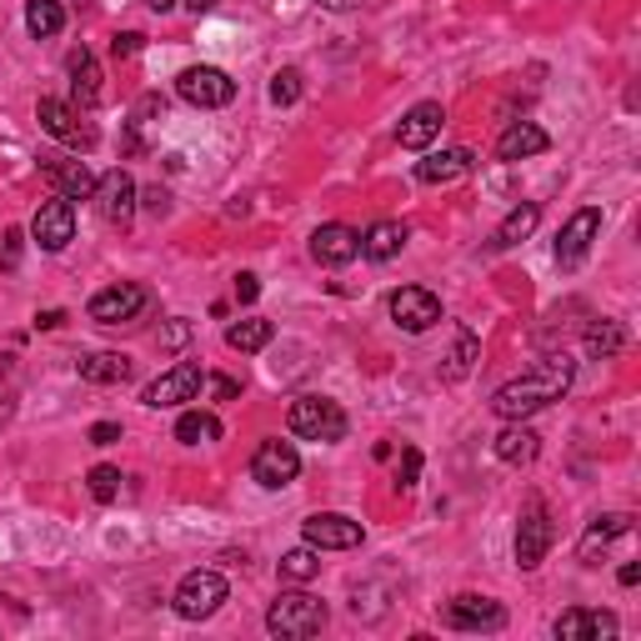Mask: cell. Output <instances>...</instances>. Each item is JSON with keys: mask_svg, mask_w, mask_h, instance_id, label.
I'll return each instance as SVG.
<instances>
[{"mask_svg": "<svg viewBox=\"0 0 641 641\" xmlns=\"http://www.w3.org/2000/svg\"><path fill=\"white\" fill-rule=\"evenodd\" d=\"M441 126H446L441 101H416L401 116V126H396V141H401L406 151H426V145L441 136Z\"/></svg>", "mask_w": 641, "mask_h": 641, "instance_id": "17", "label": "cell"}, {"mask_svg": "<svg viewBox=\"0 0 641 641\" xmlns=\"http://www.w3.org/2000/svg\"><path fill=\"white\" fill-rule=\"evenodd\" d=\"M302 91H306V86H302V70H296V66H286V70H275V76H271V101L275 105H296V101H302Z\"/></svg>", "mask_w": 641, "mask_h": 641, "instance_id": "35", "label": "cell"}, {"mask_svg": "<svg viewBox=\"0 0 641 641\" xmlns=\"http://www.w3.org/2000/svg\"><path fill=\"white\" fill-rule=\"evenodd\" d=\"M145 5H151V11H170V5H176V0H145Z\"/></svg>", "mask_w": 641, "mask_h": 641, "instance_id": "49", "label": "cell"}, {"mask_svg": "<svg viewBox=\"0 0 641 641\" xmlns=\"http://www.w3.org/2000/svg\"><path fill=\"white\" fill-rule=\"evenodd\" d=\"M66 70H70V91H76V105H101V66H95V55L80 46V51H70V61H66Z\"/></svg>", "mask_w": 641, "mask_h": 641, "instance_id": "25", "label": "cell"}, {"mask_svg": "<svg viewBox=\"0 0 641 641\" xmlns=\"http://www.w3.org/2000/svg\"><path fill=\"white\" fill-rule=\"evenodd\" d=\"M61 321H66V311H40V316H36V326H40V331H55Z\"/></svg>", "mask_w": 641, "mask_h": 641, "instance_id": "44", "label": "cell"}, {"mask_svg": "<svg viewBox=\"0 0 641 641\" xmlns=\"http://www.w3.org/2000/svg\"><path fill=\"white\" fill-rule=\"evenodd\" d=\"M581 346H587L591 361H606V356H616L621 346H627V331H621V321H591Z\"/></svg>", "mask_w": 641, "mask_h": 641, "instance_id": "30", "label": "cell"}, {"mask_svg": "<svg viewBox=\"0 0 641 641\" xmlns=\"http://www.w3.org/2000/svg\"><path fill=\"white\" fill-rule=\"evenodd\" d=\"M145 206L161 216V210H166V191H161V185H151V191H145Z\"/></svg>", "mask_w": 641, "mask_h": 641, "instance_id": "46", "label": "cell"}, {"mask_svg": "<svg viewBox=\"0 0 641 641\" xmlns=\"http://www.w3.org/2000/svg\"><path fill=\"white\" fill-rule=\"evenodd\" d=\"M392 321L406 331V336H421V331H432L441 321V302H436L426 286H401L392 291V302H386Z\"/></svg>", "mask_w": 641, "mask_h": 641, "instance_id": "8", "label": "cell"}, {"mask_svg": "<svg viewBox=\"0 0 641 641\" xmlns=\"http://www.w3.org/2000/svg\"><path fill=\"white\" fill-rule=\"evenodd\" d=\"M441 621L457 631H501L507 627V612L491 597H457V602H446Z\"/></svg>", "mask_w": 641, "mask_h": 641, "instance_id": "16", "label": "cell"}, {"mask_svg": "<svg viewBox=\"0 0 641 641\" xmlns=\"http://www.w3.org/2000/svg\"><path fill=\"white\" fill-rule=\"evenodd\" d=\"M141 46H145L141 30H126V36H116V55H136Z\"/></svg>", "mask_w": 641, "mask_h": 641, "instance_id": "42", "label": "cell"}, {"mask_svg": "<svg viewBox=\"0 0 641 641\" xmlns=\"http://www.w3.org/2000/svg\"><path fill=\"white\" fill-rule=\"evenodd\" d=\"M286 421L302 441H341L346 436V411L331 396H296Z\"/></svg>", "mask_w": 641, "mask_h": 641, "instance_id": "3", "label": "cell"}, {"mask_svg": "<svg viewBox=\"0 0 641 641\" xmlns=\"http://www.w3.org/2000/svg\"><path fill=\"white\" fill-rule=\"evenodd\" d=\"M176 95H181L185 105H201V111H221V105L236 101V80L216 66H191L176 80Z\"/></svg>", "mask_w": 641, "mask_h": 641, "instance_id": "7", "label": "cell"}, {"mask_svg": "<svg viewBox=\"0 0 641 641\" xmlns=\"http://www.w3.org/2000/svg\"><path fill=\"white\" fill-rule=\"evenodd\" d=\"M61 26H66V11H61L55 0H30V5H26V30L36 40L61 36Z\"/></svg>", "mask_w": 641, "mask_h": 641, "instance_id": "33", "label": "cell"}, {"mask_svg": "<svg viewBox=\"0 0 641 641\" xmlns=\"http://www.w3.org/2000/svg\"><path fill=\"white\" fill-rule=\"evenodd\" d=\"M145 286H136V281H120V286H105L91 296V321H101V326H120V321H136V316L145 311Z\"/></svg>", "mask_w": 641, "mask_h": 641, "instance_id": "14", "label": "cell"}, {"mask_svg": "<svg viewBox=\"0 0 641 641\" xmlns=\"http://www.w3.org/2000/svg\"><path fill=\"white\" fill-rule=\"evenodd\" d=\"M256 296H261V281H256L251 271H241V275H236V302H241V306H251Z\"/></svg>", "mask_w": 641, "mask_h": 641, "instance_id": "39", "label": "cell"}, {"mask_svg": "<svg viewBox=\"0 0 641 641\" xmlns=\"http://www.w3.org/2000/svg\"><path fill=\"white\" fill-rule=\"evenodd\" d=\"M302 537L316 551H351V547H361V522L341 516V511H316V516L302 522Z\"/></svg>", "mask_w": 641, "mask_h": 641, "instance_id": "12", "label": "cell"}, {"mask_svg": "<svg viewBox=\"0 0 641 641\" xmlns=\"http://www.w3.org/2000/svg\"><path fill=\"white\" fill-rule=\"evenodd\" d=\"M572 376H576V361L572 356H541L537 367L526 371V376L507 381L497 396H491V411H497L501 421H526V416H537L541 406L551 401H562L566 392H572Z\"/></svg>", "mask_w": 641, "mask_h": 641, "instance_id": "1", "label": "cell"}, {"mask_svg": "<svg viewBox=\"0 0 641 641\" xmlns=\"http://www.w3.org/2000/svg\"><path fill=\"white\" fill-rule=\"evenodd\" d=\"M226 602V576L221 572H191L181 576V587H176V616L185 621H206L216 616Z\"/></svg>", "mask_w": 641, "mask_h": 641, "instance_id": "6", "label": "cell"}, {"mask_svg": "<svg viewBox=\"0 0 641 641\" xmlns=\"http://www.w3.org/2000/svg\"><path fill=\"white\" fill-rule=\"evenodd\" d=\"M401 246H406L401 221H376V226H367V236H361V256H367V261H392V256H401Z\"/></svg>", "mask_w": 641, "mask_h": 641, "instance_id": "28", "label": "cell"}, {"mask_svg": "<svg viewBox=\"0 0 641 641\" xmlns=\"http://www.w3.org/2000/svg\"><path fill=\"white\" fill-rule=\"evenodd\" d=\"M551 541H556V526H551V511L541 497H531L522 507V522H516V566L522 572H537L547 562Z\"/></svg>", "mask_w": 641, "mask_h": 641, "instance_id": "4", "label": "cell"}, {"mask_svg": "<svg viewBox=\"0 0 641 641\" xmlns=\"http://www.w3.org/2000/svg\"><path fill=\"white\" fill-rule=\"evenodd\" d=\"M46 181L55 185V196H66V201L95 196V176L86 161H46Z\"/></svg>", "mask_w": 641, "mask_h": 641, "instance_id": "21", "label": "cell"}, {"mask_svg": "<svg viewBox=\"0 0 641 641\" xmlns=\"http://www.w3.org/2000/svg\"><path fill=\"white\" fill-rule=\"evenodd\" d=\"M15 261H21V231H5V246H0V266L11 271Z\"/></svg>", "mask_w": 641, "mask_h": 641, "instance_id": "41", "label": "cell"}, {"mask_svg": "<svg viewBox=\"0 0 641 641\" xmlns=\"http://www.w3.org/2000/svg\"><path fill=\"white\" fill-rule=\"evenodd\" d=\"M416 476H421V451L416 446H406L401 466H396V486H416Z\"/></svg>", "mask_w": 641, "mask_h": 641, "instance_id": "37", "label": "cell"}, {"mask_svg": "<svg viewBox=\"0 0 641 641\" xmlns=\"http://www.w3.org/2000/svg\"><path fill=\"white\" fill-rule=\"evenodd\" d=\"M251 476L266 486V491H281L302 476V451L291 441H261L256 446V457H251Z\"/></svg>", "mask_w": 641, "mask_h": 641, "instance_id": "9", "label": "cell"}, {"mask_svg": "<svg viewBox=\"0 0 641 641\" xmlns=\"http://www.w3.org/2000/svg\"><path fill=\"white\" fill-rule=\"evenodd\" d=\"M551 145V136L541 131V126H531V120H516V126H507L497 141V156L501 161H526V156H541Z\"/></svg>", "mask_w": 641, "mask_h": 641, "instance_id": "24", "label": "cell"}, {"mask_svg": "<svg viewBox=\"0 0 641 641\" xmlns=\"http://www.w3.org/2000/svg\"><path fill=\"white\" fill-rule=\"evenodd\" d=\"M185 341H191V321H185V316H176V321L166 326V336H161V346H166V351H176V346H185Z\"/></svg>", "mask_w": 641, "mask_h": 641, "instance_id": "38", "label": "cell"}, {"mask_svg": "<svg viewBox=\"0 0 641 641\" xmlns=\"http://www.w3.org/2000/svg\"><path fill=\"white\" fill-rule=\"evenodd\" d=\"M616 581H621V587H637V581H641V566H637V562H627L621 572H616Z\"/></svg>", "mask_w": 641, "mask_h": 641, "instance_id": "45", "label": "cell"}, {"mask_svg": "<svg viewBox=\"0 0 641 641\" xmlns=\"http://www.w3.org/2000/svg\"><path fill=\"white\" fill-rule=\"evenodd\" d=\"M271 336H275V326L266 321V316H246V321H231V326H226V346H231V351H241V356L266 351V346H271Z\"/></svg>", "mask_w": 641, "mask_h": 641, "instance_id": "26", "label": "cell"}, {"mask_svg": "<svg viewBox=\"0 0 641 641\" xmlns=\"http://www.w3.org/2000/svg\"><path fill=\"white\" fill-rule=\"evenodd\" d=\"M30 236H36L40 251H66L70 241H76V206H70L66 196L46 201V206L36 210V221H30Z\"/></svg>", "mask_w": 641, "mask_h": 641, "instance_id": "15", "label": "cell"}, {"mask_svg": "<svg viewBox=\"0 0 641 641\" xmlns=\"http://www.w3.org/2000/svg\"><path fill=\"white\" fill-rule=\"evenodd\" d=\"M36 116H40V126L55 136V141H66L70 151H91L95 145V131L80 120V111L70 101H55V95H40V105H36Z\"/></svg>", "mask_w": 641, "mask_h": 641, "instance_id": "11", "label": "cell"}, {"mask_svg": "<svg viewBox=\"0 0 641 641\" xmlns=\"http://www.w3.org/2000/svg\"><path fill=\"white\" fill-rule=\"evenodd\" d=\"M185 11H191V15H206V11H216V0H185Z\"/></svg>", "mask_w": 641, "mask_h": 641, "instance_id": "48", "label": "cell"}, {"mask_svg": "<svg viewBox=\"0 0 641 641\" xmlns=\"http://www.w3.org/2000/svg\"><path fill=\"white\" fill-rule=\"evenodd\" d=\"M491 451H497V461H507V466H526V461H537L541 436L531 432V426H522V421H507V432L491 441Z\"/></svg>", "mask_w": 641, "mask_h": 641, "instance_id": "22", "label": "cell"}, {"mask_svg": "<svg viewBox=\"0 0 641 641\" xmlns=\"http://www.w3.org/2000/svg\"><path fill=\"white\" fill-rule=\"evenodd\" d=\"M476 166V156L472 151H432V156L426 161H416V181L421 185H451V181H461V176H466V170Z\"/></svg>", "mask_w": 641, "mask_h": 641, "instance_id": "20", "label": "cell"}, {"mask_svg": "<svg viewBox=\"0 0 641 641\" xmlns=\"http://www.w3.org/2000/svg\"><path fill=\"white\" fill-rule=\"evenodd\" d=\"M210 386H216V396H226V401H231V396H241V381L236 376H206Z\"/></svg>", "mask_w": 641, "mask_h": 641, "instance_id": "43", "label": "cell"}, {"mask_svg": "<svg viewBox=\"0 0 641 641\" xmlns=\"http://www.w3.org/2000/svg\"><path fill=\"white\" fill-rule=\"evenodd\" d=\"M86 486H91V497H95V501H116V497H120V472H116V466H91Z\"/></svg>", "mask_w": 641, "mask_h": 641, "instance_id": "36", "label": "cell"}, {"mask_svg": "<svg viewBox=\"0 0 641 641\" xmlns=\"http://www.w3.org/2000/svg\"><path fill=\"white\" fill-rule=\"evenodd\" d=\"M537 221H541V206L537 201H522L516 210H507V221L497 226V236H491V246L497 251H511V246H522L531 231H537Z\"/></svg>", "mask_w": 641, "mask_h": 641, "instance_id": "27", "label": "cell"}, {"mask_svg": "<svg viewBox=\"0 0 641 641\" xmlns=\"http://www.w3.org/2000/svg\"><path fill=\"white\" fill-rule=\"evenodd\" d=\"M311 5H321V11H351V5H361V0H311Z\"/></svg>", "mask_w": 641, "mask_h": 641, "instance_id": "47", "label": "cell"}, {"mask_svg": "<svg viewBox=\"0 0 641 641\" xmlns=\"http://www.w3.org/2000/svg\"><path fill=\"white\" fill-rule=\"evenodd\" d=\"M80 381H95V386H120V381H131V356H120V351H91V356H80L76 361Z\"/></svg>", "mask_w": 641, "mask_h": 641, "instance_id": "23", "label": "cell"}, {"mask_svg": "<svg viewBox=\"0 0 641 641\" xmlns=\"http://www.w3.org/2000/svg\"><path fill=\"white\" fill-rule=\"evenodd\" d=\"M556 637L562 641H612L616 637V616L612 612H587V606H572V612L556 616Z\"/></svg>", "mask_w": 641, "mask_h": 641, "instance_id": "18", "label": "cell"}, {"mask_svg": "<svg viewBox=\"0 0 641 641\" xmlns=\"http://www.w3.org/2000/svg\"><path fill=\"white\" fill-rule=\"evenodd\" d=\"M201 386H206V371L196 361H176L170 371H161L151 386L141 392V401L151 411H166V406H185V401H201Z\"/></svg>", "mask_w": 641, "mask_h": 641, "instance_id": "5", "label": "cell"}, {"mask_svg": "<svg viewBox=\"0 0 641 641\" xmlns=\"http://www.w3.org/2000/svg\"><path fill=\"white\" fill-rule=\"evenodd\" d=\"M116 441H120L116 421H95V426H91V446H116Z\"/></svg>", "mask_w": 641, "mask_h": 641, "instance_id": "40", "label": "cell"}, {"mask_svg": "<svg viewBox=\"0 0 641 641\" xmlns=\"http://www.w3.org/2000/svg\"><path fill=\"white\" fill-rule=\"evenodd\" d=\"M326 627V602H316L306 591H286L266 606V631L271 637H286V641H306Z\"/></svg>", "mask_w": 641, "mask_h": 641, "instance_id": "2", "label": "cell"}, {"mask_svg": "<svg viewBox=\"0 0 641 641\" xmlns=\"http://www.w3.org/2000/svg\"><path fill=\"white\" fill-rule=\"evenodd\" d=\"M597 236H602V210L597 206L572 210V221H566L562 236H556V266H562V271H576V266L587 261V251Z\"/></svg>", "mask_w": 641, "mask_h": 641, "instance_id": "10", "label": "cell"}, {"mask_svg": "<svg viewBox=\"0 0 641 641\" xmlns=\"http://www.w3.org/2000/svg\"><path fill=\"white\" fill-rule=\"evenodd\" d=\"M136 181H131V170H105V176H95V206H101V216L111 226H131V216H136Z\"/></svg>", "mask_w": 641, "mask_h": 641, "instance_id": "13", "label": "cell"}, {"mask_svg": "<svg viewBox=\"0 0 641 641\" xmlns=\"http://www.w3.org/2000/svg\"><path fill=\"white\" fill-rule=\"evenodd\" d=\"M476 356H482V341H476V331L461 326L457 331V346H451V351H446V361H441V376L446 381H466V371H472Z\"/></svg>", "mask_w": 641, "mask_h": 641, "instance_id": "31", "label": "cell"}, {"mask_svg": "<svg viewBox=\"0 0 641 641\" xmlns=\"http://www.w3.org/2000/svg\"><path fill=\"white\" fill-rule=\"evenodd\" d=\"M311 256L321 266H346L361 256V236H356L351 226H316V236H311Z\"/></svg>", "mask_w": 641, "mask_h": 641, "instance_id": "19", "label": "cell"}, {"mask_svg": "<svg viewBox=\"0 0 641 641\" xmlns=\"http://www.w3.org/2000/svg\"><path fill=\"white\" fill-rule=\"evenodd\" d=\"M321 572V556H316V547H296L281 556V576L286 581H311V576Z\"/></svg>", "mask_w": 641, "mask_h": 641, "instance_id": "34", "label": "cell"}, {"mask_svg": "<svg viewBox=\"0 0 641 641\" xmlns=\"http://www.w3.org/2000/svg\"><path fill=\"white\" fill-rule=\"evenodd\" d=\"M627 531H631V516H597L587 526V537H581V562L597 566V551H606L616 537H627Z\"/></svg>", "mask_w": 641, "mask_h": 641, "instance_id": "29", "label": "cell"}, {"mask_svg": "<svg viewBox=\"0 0 641 641\" xmlns=\"http://www.w3.org/2000/svg\"><path fill=\"white\" fill-rule=\"evenodd\" d=\"M176 441L185 446H201V441H221V421L210 416V411H181V421H176Z\"/></svg>", "mask_w": 641, "mask_h": 641, "instance_id": "32", "label": "cell"}]
</instances>
